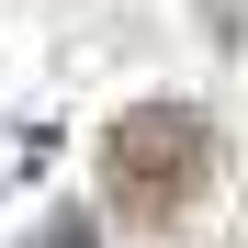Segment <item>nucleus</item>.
I'll use <instances>...</instances> for the list:
<instances>
[{"label": "nucleus", "mask_w": 248, "mask_h": 248, "mask_svg": "<svg viewBox=\"0 0 248 248\" xmlns=\"http://www.w3.org/2000/svg\"><path fill=\"white\" fill-rule=\"evenodd\" d=\"M203 23H215V46H248V0H203Z\"/></svg>", "instance_id": "obj_3"}, {"label": "nucleus", "mask_w": 248, "mask_h": 248, "mask_svg": "<svg viewBox=\"0 0 248 248\" xmlns=\"http://www.w3.org/2000/svg\"><path fill=\"white\" fill-rule=\"evenodd\" d=\"M34 248H102V237H91V215H68V203H57V215H46V237H34Z\"/></svg>", "instance_id": "obj_2"}, {"label": "nucleus", "mask_w": 248, "mask_h": 248, "mask_svg": "<svg viewBox=\"0 0 248 248\" xmlns=\"http://www.w3.org/2000/svg\"><path fill=\"white\" fill-rule=\"evenodd\" d=\"M203 181H215V113L203 102H136L102 124V192L113 215L136 226H170L203 203Z\"/></svg>", "instance_id": "obj_1"}]
</instances>
